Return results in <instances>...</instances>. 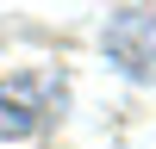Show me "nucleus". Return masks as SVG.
<instances>
[{"label":"nucleus","mask_w":156,"mask_h":149,"mask_svg":"<svg viewBox=\"0 0 156 149\" xmlns=\"http://www.w3.org/2000/svg\"><path fill=\"white\" fill-rule=\"evenodd\" d=\"M106 50L131 74H156V19L150 12H119V19L106 25Z\"/></svg>","instance_id":"f257e3e1"}]
</instances>
